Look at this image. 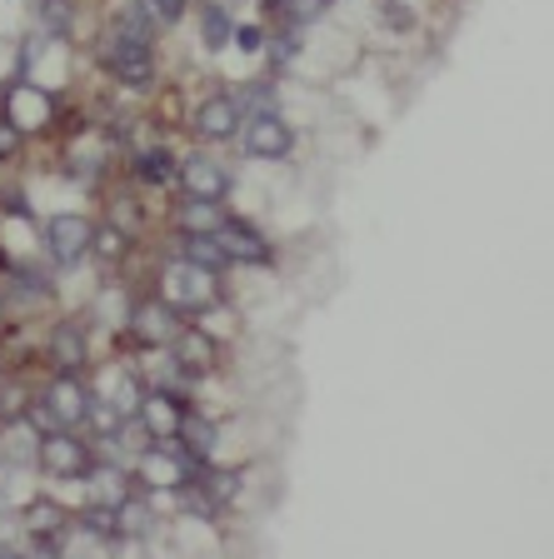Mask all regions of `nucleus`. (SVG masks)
Wrapping results in <instances>:
<instances>
[{
	"label": "nucleus",
	"instance_id": "nucleus-10",
	"mask_svg": "<svg viewBox=\"0 0 554 559\" xmlns=\"http://www.w3.org/2000/svg\"><path fill=\"white\" fill-rule=\"evenodd\" d=\"M215 235H220V245H225L231 265L235 260H240V265H270V255H275V250L266 245V235L255 230V225H245V221H225Z\"/></svg>",
	"mask_w": 554,
	"mask_h": 559
},
{
	"label": "nucleus",
	"instance_id": "nucleus-29",
	"mask_svg": "<svg viewBox=\"0 0 554 559\" xmlns=\"http://www.w3.org/2000/svg\"><path fill=\"white\" fill-rule=\"evenodd\" d=\"M91 250H101L105 260H116V255H126V235H120V230H95L91 235Z\"/></svg>",
	"mask_w": 554,
	"mask_h": 559
},
{
	"label": "nucleus",
	"instance_id": "nucleus-5",
	"mask_svg": "<svg viewBox=\"0 0 554 559\" xmlns=\"http://www.w3.org/2000/svg\"><path fill=\"white\" fill-rule=\"evenodd\" d=\"M91 221H81V215H50L46 221V250L56 265H81L85 255H91Z\"/></svg>",
	"mask_w": 554,
	"mask_h": 559
},
{
	"label": "nucleus",
	"instance_id": "nucleus-3",
	"mask_svg": "<svg viewBox=\"0 0 554 559\" xmlns=\"http://www.w3.org/2000/svg\"><path fill=\"white\" fill-rule=\"evenodd\" d=\"M91 395H95V390H85L75 374H60V380L46 390V400L31 409V419L46 415L50 425H60V430H70V425H85V415H91Z\"/></svg>",
	"mask_w": 554,
	"mask_h": 559
},
{
	"label": "nucleus",
	"instance_id": "nucleus-11",
	"mask_svg": "<svg viewBox=\"0 0 554 559\" xmlns=\"http://www.w3.org/2000/svg\"><path fill=\"white\" fill-rule=\"evenodd\" d=\"M235 130H240V105H235V95H210V100H200V110H196L200 140H231Z\"/></svg>",
	"mask_w": 554,
	"mask_h": 559
},
{
	"label": "nucleus",
	"instance_id": "nucleus-30",
	"mask_svg": "<svg viewBox=\"0 0 554 559\" xmlns=\"http://www.w3.org/2000/svg\"><path fill=\"white\" fill-rule=\"evenodd\" d=\"M231 46H240L245 56H255V50H266V31H260V25H235Z\"/></svg>",
	"mask_w": 554,
	"mask_h": 559
},
{
	"label": "nucleus",
	"instance_id": "nucleus-8",
	"mask_svg": "<svg viewBox=\"0 0 554 559\" xmlns=\"http://www.w3.org/2000/svg\"><path fill=\"white\" fill-rule=\"evenodd\" d=\"M140 425H145V435L151 440H175V430H180L185 419V395H170V390H151V395H140Z\"/></svg>",
	"mask_w": 554,
	"mask_h": 559
},
{
	"label": "nucleus",
	"instance_id": "nucleus-28",
	"mask_svg": "<svg viewBox=\"0 0 554 559\" xmlns=\"http://www.w3.org/2000/svg\"><path fill=\"white\" fill-rule=\"evenodd\" d=\"M15 290L25 295V300H35V295H50V275L35 265H21L15 270Z\"/></svg>",
	"mask_w": 554,
	"mask_h": 559
},
{
	"label": "nucleus",
	"instance_id": "nucleus-6",
	"mask_svg": "<svg viewBox=\"0 0 554 559\" xmlns=\"http://www.w3.org/2000/svg\"><path fill=\"white\" fill-rule=\"evenodd\" d=\"M290 145H295V135H290V126L280 120V110L250 116V126H245V151H250L255 160H285Z\"/></svg>",
	"mask_w": 554,
	"mask_h": 559
},
{
	"label": "nucleus",
	"instance_id": "nucleus-34",
	"mask_svg": "<svg viewBox=\"0 0 554 559\" xmlns=\"http://www.w3.org/2000/svg\"><path fill=\"white\" fill-rule=\"evenodd\" d=\"M0 559H21V555H11V549H0Z\"/></svg>",
	"mask_w": 554,
	"mask_h": 559
},
{
	"label": "nucleus",
	"instance_id": "nucleus-9",
	"mask_svg": "<svg viewBox=\"0 0 554 559\" xmlns=\"http://www.w3.org/2000/svg\"><path fill=\"white\" fill-rule=\"evenodd\" d=\"M180 180L196 200H225L231 195V170H225L220 160H210V155H190V160H180Z\"/></svg>",
	"mask_w": 554,
	"mask_h": 559
},
{
	"label": "nucleus",
	"instance_id": "nucleus-19",
	"mask_svg": "<svg viewBox=\"0 0 554 559\" xmlns=\"http://www.w3.org/2000/svg\"><path fill=\"white\" fill-rule=\"evenodd\" d=\"M116 524H120V539H135V535H151L155 524V510L145 500H135V495H126V500L116 504Z\"/></svg>",
	"mask_w": 554,
	"mask_h": 559
},
{
	"label": "nucleus",
	"instance_id": "nucleus-16",
	"mask_svg": "<svg viewBox=\"0 0 554 559\" xmlns=\"http://www.w3.org/2000/svg\"><path fill=\"white\" fill-rule=\"evenodd\" d=\"M180 260L196 270H210V275H220V270L231 265V255H225V245H220V235H185L180 240Z\"/></svg>",
	"mask_w": 554,
	"mask_h": 559
},
{
	"label": "nucleus",
	"instance_id": "nucleus-4",
	"mask_svg": "<svg viewBox=\"0 0 554 559\" xmlns=\"http://www.w3.org/2000/svg\"><path fill=\"white\" fill-rule=\"evenodd\" d=\"M35 465L46 469V475H56V479H81L85 469H91V450H85L81 435H70V430H50V435H40Z\"/></svg>",
	"mask_w": 554,
	"mask_h": 559
},
{
	"label": "nucleus",
	"instance_id": "nucleus-13",
	"mask_svg": "<svg viewBox=\"0 0 554 559\" xmlns=\"http://www.w3.org/2000/svg\"><path fill=\"white\" fill-rule=\"evenodd\" d=\"M50 360L60 365V374H75L85 365V325L81 320H60L50 335Z\"/></svg>",
	"mask_w": 554,
	"mask_h": 559
},
{
	"label": "nucleus",
	"instance_id": "nucleus-25",
	"mask_svg": "<svg viewBox=\"0 0 554 559\" xmlns=\"http://www.w3.org/2000/svg\"><path fill=\"white\" fill-rule=\"evenodd\" d=\"M235 105H240V120L275 110V81H255V85H245L240 100H235Z\"/></svg>",
	"mask_w": 554,
	"mask_h": 559
},
{
	"label": "nucleus",
	"instance_id": "nucleus-32",
	"mask_svg": "<svg viewBox=\"0 0 554 559\" xmlns=\"http://www.w3.org/2000/svg\"><path fill=\"white\" fill-rule=\"evenodd\" d=\"M151 11H155V21L170 25V21H180L185 15V0H151Z\"/></svg>",
	"mask_w": 554,
	"mask_h": 559
},
{
	"label": "nucleus",
	"instance_id": "nucleus-26",
	"mask_svg": "<svg viewBox=\"0 0 554 559\" xmlns=\"http://www.w3.org/2000/svg\"><path fill=\"white\" fill-rule=\"evenodd\" d=\"M300 46H305L300 31H290V25H285V31L270 40V66H275V70H290V66H295V56H300Z\"/></svg>",
	"mask_w": 554,
	"mask_h": 559
},
{
	"label": "nucleus",
	"instance_id": "nucleus-21",
	"mask_svg": "<svg viewBox=\"0 0 554 559\" xmlns=\"http://www.w3.org/2000/svg\"><path fill=\"white\" fill-rule=\"evenodd\" d=\"M200 35H205V46H210V50H225V46H231L235 21L225 15V5H220V0L200 5Z\"/></svg>",
	"mask_w": 554,
	"mask_h": 559
},
{
	"label": "nucleus",
	"instance_id": "nucleus-22",
	"mask_svg": "<svg viewBox=\"0 0 554 559\" xmlns=\"http://www.w3.org/2000/svg\"><path fill=\"white\" fill-rule=\"evenodd\" d=\"M270 5H275V11L285 15L290 31H300V25H315V21H320V15L330 11L335 0H270Z\"/></svg>",
	"mask_w": 554,
	"mask_h": 559
},
{
	"label": "nucleus",
	"instance_id": "nucleus-31",
	"mask_svg": "<svg viewBox=\"0 0 554 559\" xmlns=\"http://www.w3.org/2000/svg\"><path fill=\"white\" fill-rule=\"evenodd\" d=\"M15 151H21V130H15L11 120L0 116V160H11Z\"/></svg>",
	"mask_w": 554,
	"mask_h": 559
},
{
	"label": "nucleus",
	"instance_id": "nucleus-2",
	"mask_svg": "<svg viewBox=\"0 0 554 559\" xmlns=\"http://www.w3.org/2000/svg\"><path fill=\"white\" fill-rule=\"evenodd\" d=\"M101 60H105V70H110L116 81H126V85H151V75H155L151 40H140V35H126V31H116L110 40H105V46H101Z\"/></svg>",
	"mask_w": 554,
	"mask_h": 559
},
{
	"label": "nucleus",
	"instance_id": "nucleus-24",
	"mask_svg": "<svg viewBox=\"0 0 554 559\" xmlns=\"http://www.w3.org/2000/svg\"><path fill=\"white\" fill-rule=\"evenodd\" d=\"M81 530L85 535H101V539H120V524H116V504H85L81 510Z\"/></svg>",
	"mask_w": 554,
	"mask_h": 559
},
{
	"label": "nucleus",
	"instance_id": "nucleus-15",
	"mask_svg": "<svg viewBox=\"0 0 554 559\" xmlns=\"http://www.w3.org/2000/svg\"><path fill=\"white\" fill-rule=\"evenodd\" d=\"M135 335L145 340V345H170L175 335H180V325H175V310L170 305H161V300H151V305H140L135 310Z\"/></svg>",
	"mask_w": 554,
	"mask_h": 559
},
{
	"label": "nucleus",
	"instance_id": "nucleus-14",
	"mask_svg": "<svg viewBox=\"0 0 554 559\" xmlns=\"http://www.w3.org/2000/svg\"><path fill=\"white\" fill-rule=\"evenodd\" d=\"M175 450L185 454V460H190V465H205L210 454H215V425H210V419H196V415H185L180 419V430H175Z\"/></svg>",
	"mask_w": 554,
	"mask_h": 559
},
{
	"label": "nucleus",
	"instance_id": "nucleus-18",
	"mask_svg": "<svg viewBox=\"0 0 554 559\" xmlns=\"http://www.w3.org/2000/svg\"><path fill=\"white\" fill-rule=\"evenodd\" d=\"M170 360L185 365V370H205L210 365V340L200 335V330H180V335L170 340Z\"/></svg>",
	"mask_w": 554,
	"mask_h": 559
},
{
	"label": "nucleus",
	"instance_id": "nucleus-17",
	"mask_svg": "<svg viewBox=\"0 0 554 559\" xmlns=\"http://www.w3.org/2000/svg\"><path fill=\"white\" fill-rule=\"evenodd\" d=\"M175 221H180L185 235H215L231 215L220 210V200H196L190 195V200H180V215H175Z\"/></svg>",
	"mask_w": 554,
	"mask_h": 559
},
{
	"label": "nucleus",
	"instance_id": "nucleus-1",
	"mask_svg": "<svg viewBox=\"0 0 554 559\" xmlns=\"http://www.w3.org/2000/svg\"><path fill=\"white\" fill-rule=\"evenodd\" d=\"M210 300H215V275H210V270H196V265H185V260H175V265L165 270L161 305H170L175 314H196V310H205Z\"/></svg>",
	"mask_w": 554,
	"mask_h": 559
},
{
	"label": "nucleus",
	"instance_id": "nucleus-27",
	"mask_svg": "<svg viewBox=\"0 0 554 559\" xmlns=\"http://www.w3.org/2000/svg\"><path fill=\"white\" fill-rule=\"evenodd\" d=\"M25 524H31L35 535H56L60 524H66V514H60V510H56V504H50V500H35L31 510H25Z\"/></svg>",
	"mask_w": 554,
	"mask_h": 559
},
{
	"label": "nucleus",
	"instance_id": "nucleus-23",
	"mask_svg": "<svg viewBox=\"0 0 554 559\" xmlns=\"http://www.w3.org/2000/svg\"><path fill=\"white\" fill-rule=\"evenodd\" d=\"M35 21L50 35H70V21H75V5L70 0H35Z\"/></svg>",
	"mask_w": 554,
	"mask_h": 559
},
{
	"label": "nucleus",
	"instance_id": "nucleus-20",
	"mask_svg": "<svg viewBox=\"0 0 554 559\" xmlns=\"http://www.w3.org/2000/svg\"><path fill=\"white\" fill-rule=\"evenodd\" d=\"M135 175L145 180V186H170L175 175H180V165H175V155L161 145V151H140L135 155Z\"/></svg>",
	"mask_w": 554,
	"mask_h": 559
},
{
	"label": "nucleus",
	"instance_id": "nucleus-7",
	"mask_svg": "<svg viewBox=\"0 0 554 559\" xmlns=\"http://www.w3.org/2000/svg\"><path fill=\"white\" fill-rule=\"evenodd\" d=\"M50 95L40 91V85H31V81H11V91H5V120H11L15 130H35V126H46L50 120Z\"/></svg>",
	"mask_w": 554,
	"mask_h": 559
},
{
	"label": "nucleus",
	"instance_id": "nucleus-33",
	"mask_svg": "<svg viewBox=\"0 0 554 559\" xmlns=\"http://www.w3.org/2000/svg\"><path fill=\"white\" fill-rule=\"evenodd\" d=\"M5 210H11V215H21V221H25V215H31V205H25L21 195H5Z\"/></svg>",
	"mask_w": 554,
	"mask_h": 559
},
{
	"label": "nucleus",
	"instance_id": "nucleus-12",
	"mask_svg": "<svg viewBox=\"0 0 554 559\" xmlns=\"http://www.w3.org/2000/svg\"><path fill=\"white\" fill-rule=\"evenodd\" d=\"M35 450H40V430L31 415H15L0 425V460L5 465H35Z\"/></svg>",
	"mask_w": 554,
	"mask_h": 559
}]
</instances>
